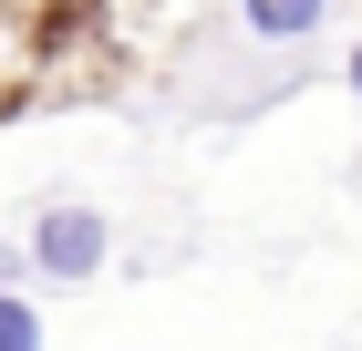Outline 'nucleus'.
<instances>
[{
    "mask_svg": "<svg viewBox=\"0 0 362 351\" xmlns=\"http://www.w3.org/2000/svg\"><path fill=\"white\" fill-rule=\"evenodd\" d=\"M352 93H362V52H352Z\"/></svg>",
    "mask_w": 362,
    "mask_h": 351,
    "instance_id": "20e7f679",
    "label": "nucleus"
},
{
    "mask_svg": "<svg viewBox=\"0 0 362 351\" xmlns=\"http://www.w3.org/2000/svg\"><path fill=\"white\" fill-rule=\"evenodd\" d=\"M0 351H42V310L11 299V279H0Z\"/></svg>",
    "mask_w": 362,
    "mask_h": 351,
    "instance_id": "7ed1b4c3",
    "label": "nucleus"
},
{
    "mask_svg": "<svg viewBox=\"0 0 362 351\" xmlns=\"http://www.w3.org/2000/svg\"><path fill=\"white\" fill-rule=\"evenodd\" d=\"M321 11H332V0H249V31L259 42H310Z\"/></svg>",
    "mask_w": 362,
    "mask_h": 351,
    "instance_id": "f03ea898",
    "label": "nucleus"
},
{
    "mask_svg": "<svg viewBox=\"0 0 362 351\" xmlns=\"http://www.w3.org/2000/svg\"><path fill=\"white\" fill-rule=\"evenodd\" d=\"M104 248H114V227H104V207H42L31 217V269L42 279H93L104 269Z\"/></svg>",
    "mask_w": 362,
    "mask_h": 351,
    "instance_id": "f257e3e1",
    "label": "nucleus"
}]
</instances>
